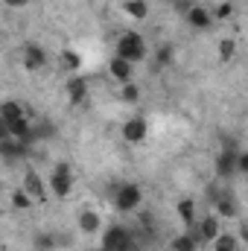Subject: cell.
Listing matches in <instances>:
<instances>
[{"label": "cell", "mask_w": 248, "mask_h": 251, "mask_svg": "<svg viewBox=\"0 0 248 251\" xmlns=\"http://www.w3.org/2000/svg\"><path fill=\"white\" fill-rule=\"evenodd\" d=\"M114 56H120V59H125V62H131V64L146 62V56H149L146 38L140 32H123L117 38V44H114Z\"/></svg>", "instance_id": "cell-1"}, {"label": "cell", "mask_w": 248, "mask_h": 251, "mask_svg": "<svg viewBox=\"0 0 248 251\" xmlns=\"http://www.w3.org/2000/svg\"><path fill=\"white\" fill-rule=\"evenodd\" d=\"M111 201H114V210L117 213H134L143 204V187L134 184V181H123V184H117Z\"/></svg>", "instance_id": "cell-2"}, {"label": "cell", "mask_w": 248, "mask_h": 251, "mask_svg": "<svg viewBox=\"0 0 248 251\" xmlns=\"http://www.w3.org/2000/svg\"><path fill=\"white\" fill-rule=\"evenodd\" d=\"M99 249L102 251H134V237H131V231L125 225H111V228H105Z\"/></svg>", "instance_id": "cell-3"}, {"label": "cell", "mask_w": 248, "mask_h": 251, "mask_svg": "<svg viewBox=\"0 0 248 251\" xmlns=\"http://www.w3.org/2000/svg\"><path fill=\"white\" fill-rule=\"evenodd\" d=\"M47 184H50V193L56 199H67L73 193V173H70V164H56L47 176Z\"/></svg>", "instance_id": "cell-4"}, {"label": "cell", "mask_w": 248, "mask_h": 251, "mask_svg": "<svg viewBox=\"0 0 248 251\" xmlns=\"http://www.w3.org/2000/svg\"><path fill=\"white\" fill-rule=\"evenodd\" d=\"M196 234H198V243H207V246H213L225 231H222V216L219 213H210V216H204V219H198V225H196Z\"/></svg>", "instance_id": "cell-5"}, {"label": "cell", "mask_w": 248, "mask_h": 251, "mask_svg": "<svg viewBox=\"0 0 248 251\" xmlns=\"http://www.w3.org/2000/svg\"><path fill=\"white\" fill-rule=\"evenodd\" d=\"M237 158H240L237 143H225V149L216 155V176L219 178H231L237 173Z\"/></svg>", "instance_id": "cell-6"}, {"label": "cell", "mask_w": 248, "mask_h": 251, "mask_svg": "<svg viewBox=\"0 0 248 251\" xmlns=\"http://www.w3.org/2000/svg\"><path fill=\"white\" fill-rule=\"evenodd\" d=\"M149 137V120L146 117H131L123 123V140L128 146H140Z\"/></svg>", "instance_id": "cell-7"}, {"label": "cell", "mask_w": 248, "mask_h": 251, "mask_svg": "<svg viewBox=\"0 0 248 251\" xmlns=\"http://www.w3.org/2000/svg\"><path fill=\"white\" fill-rule=\"evenodd\" d=\"M21 59H24V67L26 70H41V67H47V50L41 47V44H35V41H26L24 47H21Z\"/></svg>", "instance_id": "cell-8"}, {"label": "cell", "mask_w": 248, "mask_h": 251, "mask_svg": "<svg viewBox=\"0 0 248 251\" xmlns=\"http://www.w3.org/2000/svg\"><path fill=\"white\" fill-rule=\"evenodd\" d=\"M184 18H187V26H190V29H196V32L210 29V24L216 21V18H213V12H210V9H204V6H187Z\"/></svg>", "instance_id": "cell-9"}, {"label": "cell", "mask_w": 248, "mask_h": 251, "mask_svg": "<svg viewBox=\"0 0 248 251\" xmlns=\"http://www.w3.org/2000/svg\"><path fill=\"white\" fill-rule=\"evenodd\" d=\"M21 187L32 196V201H35V204L47 201V187H50V184H44V181H41V176H38L35 170H26V173H24V181H21Z\"/></svg>", "instance_id": "cell-10"}, {"label": "cell", "mask_w": 248, "mask_h": 251, "mask_svg": "<svg viewBox=\"0 0 248 251\" xmlns=\"http://www.w3.org/2000/svg\"><path fill=\"white\" fill-rule=\"evenodd\" d=\"M134 67H137V64L125 62L120 56H111V62H108V76H111L117 85H128V82H134Z\"/></svg>", "instance_id": "cell-11"}, {"label": "cell", "mask_w": 248, "mask_h": 251, "mask_svg": "<svg viewBox=\"0 0 248 251\" xmlns=\"http://www.w3.org/2000/svg\"><path fill=\"white\" fill-rule=\"evenodd\" d=\"M67 100H70V105H76V108H82V105L88 102V82H85L82 76L67 79Z\"/></svg>", "instance_id": "cell-12"}, {"label": "cell", "mask_w": 248, "mask_h": 251, "mask_svg": "<svg viewBox=\"0 0 248 251\" xmlns=\"http://www.w3.org/2000/svg\"><path fill=\"white\" fill-rule=\"evenodd\" d=\"M79 231L88 234V237L99 234V231H102V216H99L97 210H82V213H79Z\"/></svg>", "instance_id": "cell-13"}, {"label": "cell", "mask_w": 248, "mask_h": 251, "mask_svg": "<svg viewBox=\"0 0 248 251\" xmlns=\"http://www.w3.org/2000/svg\"><path fill=\"white\" fill-rule=\"evenodd\" d=\"M213 204H216V213L222 219H237V201H234V196L228 190L219 193V196H213Z\"/></svg>", "instance_id": "cell-14"}, {"label": "cell", "mask_w": 248, "mask_h": 251, "mask_svg": "<svg viewBox=\"0 0 248 251\" xmlns=\"http://www.w3.org/2000/svg\"><path fill=\"white\" fill-rule=\"evenodd\" d=\"M175 210H178V219L184 222L187 228L198 225V210H196V201H193V199H181V201L175 204Z\"/></svg>", "instance_id": "cell-15"}, {"label": "cell", "mask_w": 248, "mask_h": 251, "mask_svg": "<svg viewBox=\"0 0 248 251\" xmlns=\"http://www.w3.org/2000/svg\"><path fill=\"white\" fill-rule=\"evenodd\" d=\"M21 117H26L21 102H15V100H6V102L0 105V123H3V126L15 123V120H21Z\"/></svg>", "instance_id": "cell-16"}, {"label": "cell", "mask_w": 248, "mask_h": 251, "mask_svg": "<svg viewBox=\"0 0 248 251\" xmlns=\"http://www.w3.org/2000/svg\"><path fill=\"white\" fill-rule=\"evenodd\" d=\"M173 251H198V234H196V228H187L184 234H178L173 240Z\"/></svg>", "instance_id": "cell-17"}, {"label": "cell", "mask_w": 248, "mask_h": 251, "mask_svg": "<svg viewBox=\"0 0 248 251\" xmlns=\"http://www.w3.org/2000/svg\"><path fill=\"white\" fill-rule=\"evenodd\" d=\"M123 12L131 21H146L149 18V0H125Z\"/></svg>", "instance_id": "cell-18"}, {"label": "cell", "mask_w": 248, "mask_h": 251, "mask_svg": "<svg viewBox=\"0 0 248 251\" xmlns=\"http://www.w3.org/2000/svg\"><path fill=\"white\" fill-rule=\"evenodd\" d=\"M0 152H3V158H9V161H15V158H21L24 152H26V143H21V140H15V137H3V143H0Z\"/></svg>", "instance_id": "cell-19"}, {"label": "cell", "mask_w": 248, "mask_h": 251, "mask_svg": "<svg viewBox=\"0 0 248 251\" xmlns=\"http://www.w3.org/2000/svg\"><path fill=\"white\" fill-rule=\"evenodd\" d=\"M140 85L137 82H128V85H120V100L128 102V105H134V102H140Z\"/></svg>", "instance_id": "cell-20"}, {"label": "cell", "mask_w": 248, "mask_h": 251, "mask_svg": "<svg viewBox=\"0 0 248 251\" xmlns=\"http://www.w3.org/2000/svg\"><path fill=\"white\" fill-rule=\"evenodd\" d=\"M32 204H35V201H32V196H29L24 187H18L15 193H12V207H15V210H29Z\"/></svg>", "instance_id": "cell-21"}, {"label": "cell", "mask_w": 248, "mask_h": 251, "mask_svg": "<svg viewBox=\"0 0 248 251\" xmlns=\"http://www.w3.org/2000/svg\"><path fill=\"white\" fill-rule=\"evenodd\" d=\"M234 56H237V41L228 35V38L219 41V59H222V62H231Z\"/></svg>", "instance_id": "cell-22"}, {"label": "cell", "mask_w": 248, "mask_h": 251, "mask_svg": "<svg viewBox=\"0 0 248 251\" xmlns=\"http://www.w3.org/2000/svg\"><path fill=\"white\" fill-rule=\"evenodd\" d=\"M173 56H175V50H173V44H161V47L155 50V62L161 64V67H167V64H173Z\"/></svg>", "instance_id": "cell-23"}, {"label": "cell", "mask_w": 248, "mask_h": 251, "mask_svg": "<svg viewBox=\"0 0 248 251\" xmlns=\"http://www.w3.org/2000/svg\"><path fill=\"white\" fill-rule=\"evenodd\" d=\"M56 249V237L53 234H38L35 237V251H53Z\"/></svg>", "instance_id": "cell-24"}, {"label": "cell", "mask_w": 248, "mask_h": 251, "mask_svg": "<svg viewBox=\"0 0 248 251\" xmlns=\"http://www.w3.org/2000/svg\"><path fill=\"white\" fill-rule=\"evenodd\" d=\"M231 15H234V3H228V0L219 3V6L213 9V18H216V21H228Z\"/></svg>", "instance_id": "cell-25"}, {"label": "cell", "mask_w": 248, "mask_h": 251, "mask_svg": "<svg viewBox=\"0 0 248 251\" xmlns=\"http://www.w3.org/2000/svg\"><path fill=\"white\" fill-rule=\"evenodd\" d=\"M237 243H240V240H237L234 234H222L213 246H219V249H225V251H237Z\"/></svg>", "instance_id": "cell-26"}, {"label": "cell", "mask_w": 248, "mask_h": 251, "mask_svg": "<svg viewBox=\"0 0 248 251\" xmlns=\"http://www.w3.org/2000/svg\"><path fill=\"white\" fill-rule=\"evenodd\" d=\"M62 64L64 67H70V70H76V67H79V56H76L73 50H64L62 53Z\"/></svg>", "instance_id": "cell-27"}, {"label": "cell", "mask_w": 248, "mask_h": 251, "mask_svg": "<svg viewBox=\"0 0 248 251\" xmlns=\"http://www.w3.org/2000/svg\"><path fill=\"white\" fill-rule=\"evenodd\" d=\"M237 173L248 176V149H240V158H237Z\"/></svg>", "instance_id": "cell-28"}, {"label": "cell", "mask_w": 248, "mask_h": 251, "mask_svg": "<svg viewBox=\"0 0 248 251\" xmlns=\"http://www.w3.org/2000/svg\"><path fill=\"white\" fill-rule=\"evenodd\" d=\"M29 0H3V6H9V9H24Z\"/></svg>", "instance_id": "cell-29"}, {"label": "cell", "mask_w": 248, "mask_h": 251, "mask_svg": "<svg viewBox=\"0 0 248 251\" xmlns=\"http://www.w3.org/2000/svg\"><path fill=\"white\" fill-rule=\"evenodd\" d=\"M210 251H225V249H219V246H210Z\"/></svg>", "instance_id": "cell-30"}, {"label": "cell", "mask_w": 248, "mask_h": 251, "mask_svg": "<svg viewBox=\"0 0 248 251\" xmlns=\"http://www.w3.org/2000/svg\"><path fill=\"white\" fill-rule=\"evenodd\" d=\"M97 251H102V249H97Z\"/></svg>", "instance_id": "cell-31"}]
</instances>
